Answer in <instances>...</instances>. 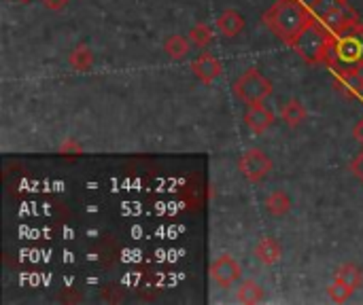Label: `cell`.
I'll return each mask as SVG.
<instances>
[{
  "label": "cell",
  "mask_w": 363,
  "mask_h": 305,
  "mask_svg": "<svg viewBox=\"0 0 363 305\" xmlns=\"http://www.w3.org/2000/svg\"><path fill=\"white\" fill-rule=\"evenodd\" d=\"M262 19L274 36L291 45V40L315 19V15L311 11V4L302 0H277Z\"/></svg>",
  "instance_id": "1"
},
{
  "label": "cell",
  "mask_w": 363,
  "mask_h": 305,
  "mask_svg": "<svg viewBox=\"0 0 363 305\" xmlns=\"http://www.w3.org/2000/svg\"><path fill=\"white\" fill-rule=\"evenodd\" d=\"M325 64L334 74H359L363 70V23H355L340 34H334Z\"/></svg>",
  "instance_id": "2"
},
{
  "label": "cell",
  "mask_w": 363,
  "mask_h": 305,
  "mask_svg": "<svg viewBox=\"0 0 363 305\" xmlns=\"http://www.w3.org/2000/svg\"><path fill=\"white\" fill-rule=\"evenodd\" d=\"M334 42V34L332 30L321 21V19H313L304 30H300V34L291 40V49L306 62V64H325L328 53L332 49Z\"/></svg>",
  "instance_id": "3"
},
{
  "label": "cell",
  "mask_w": 363,
  "mask_h": 305,
  "mask_svg": "<svg viewBox=\"0 0 363 305\" xmlns=\"http://www.w3.org/2000/svg\"><path fill=\"white\" fill-rule=\"evenodd\" d=\"M274 91L272 83L257 70V68H249L245 70L238 81L234 83V93L238 100H242L245 104H255V102H264L266 98H270Z\"/></svg>",
  "instance_id": "4"
},
{
  "label": "cell",
  "mask_w": 363,
  "mask_h": 305,
  "mask_svg": "<svg viewBox=\"0 0 363 305\" xmlns=\"http://www.w3.org/2000/svg\"><path fill=\"white\" fill-rule=\"evenodd\" d=\"M238 170L249 183H262L272 172V159L262 149H251L238 159Z\"/></svg>",
  "instance_id": "5"
},
{
  "label": "cell",
  "mask_w": 363,
  "mask_h": 305,
  "mask_svg": "<svg viewBox=\"0 0 363 305\" xmlns=\"http://www.w3.org/2000/svg\"><path fill=\"white\" fill-rule=\"evenodd\" d=\"M211 278H213V282H215L219 289L228 291V289H232V287L242 278V267H240V263H238L232 255L221 253V255L211 263Z\"/></svg>",
  "instance_id": "6"
},
{
  "label": "cell",
  "mask_w": 363,
  "mask_h": 305,
  "mask_svg": "<svg viewBox=\"0 0 363 305\" xmlns=\"http://www.w3.org/2000/svg\"><path fill=\"white\" fill-rule=\"evenodd\" d=\"M277 115L272 113V108H268L264 102H255V104H247L245 110V125L253 132V134H264L272 123H274Z\"/></svg>",
  "instance_id": "7"
},
{
  "label": "cell",
  "mask_w": 363,
  "mask_h": 305,
  "mask_svg": "<svg viewBox=\"0 0 363 305\" xmlns=\"http://www.w3.org/2000/svg\"><path fill=\"white\" fill-rule=\"evenodd\" d=\"M221 70H223V66H221V62L213 55V53H200L194 62H191V72H194V76L200 81V83H204V85H211L219 74H221Z\"/></svg>",
  "instance_id": "8"
},
{
  "label": "cell",
  "mask_w": 363,
  "mask_h": 305,
  "mask_svg": "<svg viewBox=\"0 0 363 305\" xmlns=\"http://www.w3.org/2000/svg\"><path fill=\"white\" fill-rule=\"evenodd\" d=\"M215 25H217V30H219L223 36L234 38V36H238V34L245 32L247 19H245V15L238 13L236 8H225V11H221L219 17L215 19Z\"/></svg>",
  "instance_id": "9"
},
{
  "label": "cell",
  "mask_w": 363,
  "mask_h": 305,
  "mask_svg": "<svg viewBox=\"0 0 363 305\" xmlns=\"http://www.w3.org/2000/svg\"><path fill=\"white\" fill-rule=\"evenodd\" d=\"M321 21L332 30V34H340V32H345L347 28L359 23L362 19H359V13L347 2V4H342L338 11H334L330 17H325V19H321Z\"/></svg>",
  "instance_id": "10"
},
{
  "label": "cell",
  "mask_w": 363,
  "mask_h": 305,
  "mask_svg": "<svg viewBox=\"0 0 363 305\" xmlns=\"http://www.w3.org/2000/svg\"><path fill=\"white\" fill-rule=\"evenodd\" d=\"M255 257H257L264 265L272 267V265H277V263L281 261L283 248H281V244H279L274 238H262V240L257 242V246H255Z\"/></svg>",
  "instance_id": "11"
},
{
  "label": "cell",
  "mask_w": 363,
  "mask_h": 305,
  "mask_svg": "<svg viewBox=\"0 0 363 305\" xmlns=\"http://www.w3.org/2000/svg\"><path fill=\"white\" fill-rule=\"evenodd\" d=\"M334 280H338V282L347 284V287L355 293V291H359V289H362V284H363L362 267H357L355 263H347V265H342V267H338V270H336Z\"/></svg>",
  "instance_id": "12"
},
{
  "label": "cell",
  "mask_w": 363,
  "mask_h": 305,
  "mask_svg": "<svg viewBox=\"0 0 363 305\" xmlns=\"http://www.w3.org/2000/svg\"><path fill=\"white\" fill-rule=\"evenodd\" d=\"M266 299V293H264V287L255 280H245L240 287H238V301L247 305L262 304Z\"/></svg>",
  "instance_id": "13"
},
{
  "label": "cell",
  "mask_w": 363,
  "mask_h": 305,
  "mask_svg": "<svg viewBox=\"0 0 363 305\" xmlns=\"http://www.w3.org/2000/svg\"><path fill=\"white\" fill-rule=\"evenodd\" d=\"M281 119L289 125V127H298L302 125V121L306 119V108L300 100H289L283 104L281 108Z\"/></svg>",
  "instance_id": "14"
},
{
  "label": "cell",
  "mask_w": 363,
  "mask_h": 305,
  "mask_svg": "<svg viewBox=\"0 0 363 305\" xmlns=\"http://www.w3.org/2000/svg\"><path fill=\"white\" fill-rule=\"evenodd\" d=\"M266 208L272 217H285L289 210H291V200L285 191H272L268 197H266Z\"/></svg>",
  "instance_id": "15"
},
{
  "label": "cell",
  "mask_w": 363,
  "mask_h": 305,
  "mask_svg": "<svg viewBox=\"0 0 363 305\" xmlns=\"http://www.w3.org/2000/svg\"><path fill=\"white\" fill-rule=\"evenodd\" d=\"M68 64H70L74 70H79V72L89 70V68L94 66V55H91L89 47H85V45L74 47V49L70 51V55H68Z\"/></svg>",
  "instance_id": "16"
},
{
  "label": "cell",
  "mask_w": 363,
  "mask_h": 305,
  "mask_svg": "<svg viewBox=\"0 0 363 305\" xmlns=\"http://www.w3.org/2000/svg\"><path fill=\"white\" fill-rule=\"evenodd\" d=\"M164 51H166L168 57H172V59H183V57L189 53V42H187V38L181 36V34H172V36L166 38Z\"/></svg>",
  "instance_id": "17"
},
{
  "label": "cell",
  "mask_w": 363,
  "mask_h": 305,
  "mask_svg": "<svg viewBox=\"0 0 363 305\" xmlns=\"http://www.w3.org/2000/svg\"><path fill=\"white\" fill-rule=\"evenodd\" d=\"M213 30H211V25L208 23H196L191 30H189V40L196 45V47H200V49H204V47H208L211 42H213Z\"/></svg>",
  "instance_id": "18"
},
{
  "label": "cell",
  "mask_w": 363,
  "mask_h": 305,
  "mask_svg": "<svg viewBox=\"0 0 363 305\" xmlns=\"http://www.w3.org/2000/svg\"><path fill=\"white\" fill-rule=\"evenodd\" d=\"M342 4H347V0H313L311 2V11H313V15L317 19H325L334 11H338Z\"/></svg>",
  "instance_id": "19"
},
{
  "label": "cell",
  "mask_w": 363,
  "mask_h": 305,
  "mask_svg": "<svg viewBox=\"0 0 363 305\" xmlns=\"http://www.w3.org/2000/svg\"><path fill=\"white\" fill-rule=\"evenodd\" d=\"M328 297L334 301V304H347L351 297H353V291L347 287V284H342V282H338V280H334L330 287H328Z\"/></svg>",
  "instance_id": "20"
},
{
  "label": "cell",
  "mask_w": 363,
  "mask_h": 305,
  "mask_svg": "<svg viewBox=\"0 0 363 305\" xmlns=\"http://www.w3.org/2000/svg\"><path fill=\"white\" fill-rule=\"evenodd\" d=\"M60 153L66 155V157H68V155H81V153H83V146H81L74 138H68V140L60 146Z\"/></svg>",
  "instance_id": "21"
},
{
  "label": "cell",
  "mask_w": 363,
  "mask_h": 305,
  "mask_svg": "<svg viewBox=\"0 0 363 305\" xmlns=\"http://www.w3.org/2000/svg\"><path fill=\"white\" fill-rule=\"evenodd\" d=\"M351 172H353V176L363 185V151L357 153V157L351 161Z\"/></svg>",
  "instance_id": "22"
},
{
  "label": "cell",
  "mask_w": 363,
  "mask_h": 305,
  "mask_svg": "<svg viewBox=\"0 0 363 305\" xmlns=\"http://www.w3.org/2000/svg\"><path fill=\"white\" fill-rule=\"evenodd\" d=\"M43 4H45L49 11H62V8L68 4V0H43Z\"/></svg>",
  "instance_id": "23"
},
{
  "label": "cell",
  "mask_w": 363,
  "mask_h": 305,
  "mask_svg": "<svg viewBox=\"0 0 363 305\" xmlns=\"http://www.w3.org/2000/svg\"><path fill=\"white\" fill-rule=\"evenodd\" d=\"M353 136H355V140H357V142H362L363 144V119L357 123V125H355V127H353Z\"/></svg>",
  "instance_id": "24"
},
{
  "label": "cell",
  "mask_w": 363,
  "mask_h": 305,
  "mask_svg": "<svg viewBox=\"0 0 363 305\" xmlns=\"http://www.w3.org/2000/svg\"><path fill=\"white\" fill-rule=\"evenodd\" d=\"M17 2H21V4H28L30 0H17Z\"/></svg>",
  "instance_id": "25"
},
{
  "label": "cell",
  "mask_w": 363,
  "mask_h": 305,
  "mask_svg": "<svg viewBox=\"0 0 363 305\" xmlns=\"http://www.w3.org/2000/svg\"><path fill=\"white\" fill-rule=\"evenodd\" d=\"M362 87H363V76H362Z\"/></svg>",
  "instance_id": "26"
},
{
  "label": "cell",
  "mask_w": 363,
  "mask_h": 305,
  "mask_svg": "<svg viewBox=\"0 0 363 305\" xmlns=\"http://www.w3.org/2000/svg\"><path fill=\"white\" fill-rule=\"evenodd\" d=\"M347 2H349V0H347Z\"/></svg>",
  "instance_id": "27"
}]
</instances>
